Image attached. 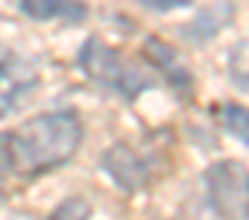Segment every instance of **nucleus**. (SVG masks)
Here are the masks:
<instances>
[{"mask_svg":"<svg viewBox=\"0 0 249 220\" xmlns=\"http://www.w3.org/2000/svg\"><path fill=\"white\" fill-rule=\"evenodd\" d=\"M79 141H82V121L71 109L30 118L18 129L3 132L9 176L36 179L47 170H56L73 159Z\"/></svg>","mask_w":249,"mask_h":220,"instance_id":"obj_1","label":"nucleus"},{"mask_svg":"<svg viewBox=\"0 0 249 220\" xmlns=\"http://www.w3.org/2000/svg\"><path fill=\"white\" fill-rule=\"evenodd\" d=\"M76 65L85 73V79H91L103 91H111L123 100H135V97H141L144 91L153 88V79L135 62H129L120 50L103 44L100 38H88L79 47Z\"/></svg>","mask_w":249,"mask_h":220,"instance_id":"obj_2","label":"nucleus"},{"mask_svg":"<svg viewBox=\"0 0 249 220\" xmlns=\"http://www.w3.org/2000/svg\"><path fill=\"white\" fill-rule=\"evenodd\" d=\"M208 205L223 220L249 217V170L237 162H217L205 170Z\"/></svg>","mask_w":249,"mask_h":220,"instance_id":"obj_3","label":"nucleus"},{"mask_svg":"<svg viewBox=\"0 0 249 220\" xmlns=\"http://www.w3.org/2000/svg\"><path fill=\"white\" fill-rule=\"evenodd\" d=\"M38 71L0 41V118L18 109V103H24L38 88Z\"/></svg>","mask_w":249,"mask_h":220,"instance_id":"obj_4","label":"nucleus"},{"mask_svg":"<svg viewBox=\"0 0 249 220\" xmlns=\"http://www.w3.org/2000/svg\"><path fill=\"white\" fill-rule=\"evenodd\" d=\"M100 165H103V170L114 179L117 188L129 191V194H135V191H141V188L150 185V165H147V159L138 156V153H135L132 147H126V144L108 147V150L103 153Z\"/></svg>","mask_w":249,"mask_h":220,"instance_id":"obj_5","label":"nucleus"},{"mask_svg":"<svg viewBox=\"0 0 249 220\" xmlns=\"http://www.w3.org/2000/svg\"><path fill=\"white\" fill-rule=\"evenodd\" d=\"M144 53H147V59L159 68V73L164 76V82H167L176 94H182V97H191V94H194V76H191V71L179 62V53H176L170 44H164V41H159V38H147Z\"/></svg>","mask_w":249,"mask_h":220,"instance_id":"obj_6","label":"nucleus"},{"mask_svg":"<svg viewBox=\"0 0 249 220\" xmlns=\"http://www.w3.org/2000/svg\"><path fill=\"white\" fill-rule=\"evenodd\" d=\"M18 6L33 21H65V24H82L88 9L82 0H18Z\"/></svg>","mask_w":249,"mask_h":220,"instance_id":"obj_7","label":"nucleus"},{"mask_svg":"<svg viewBox=\"0 0 249 220\" xmlns=\"http://www.w3.org/2000/svg\"><path fill=\"white\" fill-rule=\"evenodd\" d=\"M231 12H234V6L229 3V0H214V3L205 6L199 15H194V21H191L182 33H185V38H191V41H196V44L211 41L226 24H231Z\"/></svg>","mask_w":249,"mask_h":220,"instance_id":"obj_8","label":"nucleus"},{"mask_svg":"<svg viewBox=\"0 0 249 220\" xmlns=\"http://www.w3.org/2000/svg\"><path fill=\"white\" fill-rule=\"evenodd\" d=\"M226 73L234 88L249 91V38H240L226 56Z\"/></svg>","mask_w":249,"mask_h":220,"instance_id":"obj_9","label":"nucleus"},{"mask_svg":"<svg viewBox=\"0 0 249 220\" xmlns=\"http://www.w3.org/2000/svg\"><path fill=\"white\" fill-rule=\"evenodd\" d=\"M223 124L229 129V135H234L237 141H243L249 147V109L240 103H226L223 106Z\"/></svg>","mask_w":249,"mask_h":220,"instance_id":"obj_10","label":"nucleus"},{"mask_svg":"<svg viewBox=\"0 0 249 220\" xmlns=\"http://www.w3.org/2000/svg\"><path fill=\"white\" fill-rule=\"evenodd\" d=\"M50 220H91V205L82 197H71L50 214Z\"/></svg>","mask_w":249,"mask_h":220,"instance_id":"obj_11","label":"nucleus"},{"mask_svg":"<svg viewBox=\"0 0 249 220\" xmlns=\"http://www.w3.org/2000/svg\"><path fill=\"white\" fill-rule=\"evenodd\" d=\"M141 6L153 9V12H173V9H185L191 6V0H138Z\"/></svg>","mask_w":249,"mask_h":220,"instance_id":"obj_12","label":"nucleus"}]
</instances>
